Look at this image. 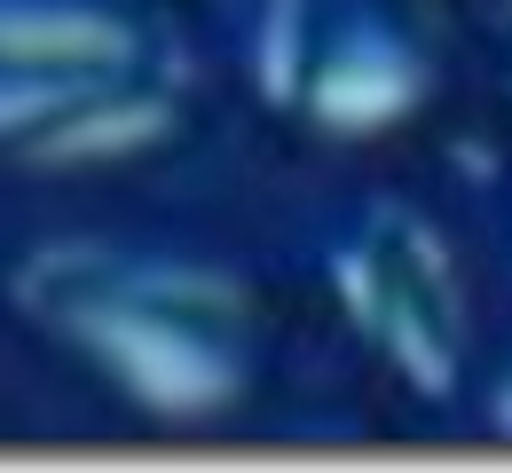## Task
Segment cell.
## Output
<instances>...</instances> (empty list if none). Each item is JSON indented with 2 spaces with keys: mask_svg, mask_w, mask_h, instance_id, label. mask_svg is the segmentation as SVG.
<instances>
[{
  "mask_svg": "<svg viewBox=\"0 0 512 473\" xmlns=\"http://www.w3.org/2000/svg\"><path fill=\"white\" fill-rule=\"evenodd\" d=\"M410 48L386 32L371 8H339L331 24H323V48H316V71H308V87H316V103L331 119H379L394 111L402 95H410Z\"/></svg>",
  "mask_w": 512,
  "mask_h": 473,
  "instance_id": "1",
  "label": "cell"
}]
</instances>
